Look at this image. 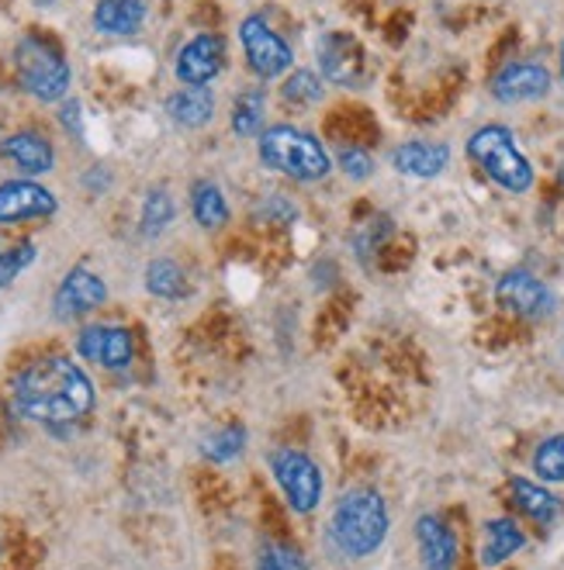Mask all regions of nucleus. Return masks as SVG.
I'll list each match as a JSON object with an SVG mask.
<instances>
[{
    "label": "nucleus",
    "instance_id": "f257e3e1",
    "mask_svg": "<svg viewBox=\"0 0 564 570\" xmlns=\"http://www.w3.org/2000/svg\"><path fill=\"white\" fill-rule=\"evenodd\" d=\"M14 409L46 425L77 422L94 409V384L70 356H46L18 374Z\"/></svg>",
    "mask_w": 564,
    "mask_h": 570
},
{
    "label": "nucleus",
    "instance_id": "f03ea898",
    "mask_svg": "<svg viewBox=\"0 0 564 570\" xmlns=\"http://www.w3.org/2000/svg\"><path fill=\"white\" fill-rule=\"evenodd\" d=\"M260 163L302 184L325 180L333 170V156L325 153V146L294 125H274L260 131Z\"/></svg>",
    "mask_w": 564,
    "mask_h": 570
},
{
    "label": "nucleus",
    "instance_id": "7ed1b4c3",
    "mask_svg": "<svg viewBox=\"0 0 564 570\" xmlns=\"http://www.w3.org/2000/svg\"><path fill=\"white\" fill-rule=\"evenodd\" d=\"M388 509L378 491H350L333 512V540L347 557H371L388 535Z\"/></svg>",
    "mask_w": 564,
    "mask_h": 570
},
{
    "label": "nucleus",
    "instance_id": "20e7f679",
    "mask_svg": "<svg viewBox=\"0 0 564 570\" xmlns=\"http://www.w3.org/2000/svg\"><path fill=\"white\" fill-rule=\"evenodd\" d=\"M468 156L482 166V174L509 194H526L534 187V163L523 156L513 131L503 125H485L468 139Z\"/></svg>",
    "mask_w": 564,
    "mask_h": 570
},
{
    "label": "nucleus",
    "instance_id": "39448f33",
    "mask_svg": "<svg viewBox=\"0 0 564 570\" xmlns=\"http://www.w3.org/2000/svg\"><path fill=\"white\" fill-rule=\"evenodd\" d=\"M14 70L21 87L39 100H59L70 90V62L39 36H25L14 46Z\"/></svg>",
    "mask_w": 564,
    "mask_h": 570
},
{
    "label": "nucleus",
    "instance_id": "423d86ee",
    "mask_svg": "<svg viewBox=\"0 0 564 570\" xmlns=\"http://www.w3.org/2000/svg\"><path fill=\"white\" fill-rule=\"evenodd\" d=\"M271 471H274V481L278 488L284 491L288 505L298 512V515H309L319 509V498H322V474L312 456L298 453V450H281L274 453L271 460Z\"/></svg>",
    "mask_w": 564,
    "mask_h": 570
},
{
    "label": "nucleus",
    "instance_id": "0eeeda50",
    "mask_svg": "<svg viewBox=\"0 0 564 570\" xmlns=\"http://www.w3.org/2000/svg\"><path fill=\"white\" fill-rule=\"evenodd\" d=\"M240 42H243L246 62L253 66V73L260 80H278V77H284L291 66H294L291 46L278 36V31L268 21L256 18V14L243 18V24H240Z\"/></svg>",
    "mask_w": 564,
    "mask_h": 570
},
{
    "label": "nucleus",
    "instance_id": "6e6552de",
    "mask_svg": "<svg viewBox=\"0 0 564 570\" xmlns=\"http://www.w3.org/2000/svg\"><path fill=\"white\" fill-rule=\"evenodd\" d=\"M319 56V77L337 87H360L368 66H363V49L347 31H325L315 46Z\"/></svg>",
    "mask_w": 564,
    "mask_h": 570
},
{
    "label": "nucleus",
    "instance_id": "1a4fd4ad",
    "mask_svg": "<svg viewBox=\"0 0 564 570\" xmlns=\"http://www.w3.org/2000/svg\"><path fill=\"white\" fill-rule=\"evenodd\" d=\"M77 350L87 363L105 366V371H125L132 356H136L132 332L121 325H87L77 335Z\"/></svg>",
    "mask_w": 564,
    "mask_h": 570
},
{
    "label": "nucleus",
    "instance_id": "9d476101",
    "mask_svg": "<svg viewBox=\"0 0 564 570\" xmlns=\"http://www.w3.org/2000/svg\"><path fill=\"white\" fill-rule=\"evenodd\" d=\"M551 90V73L547 66L534 59L506 62L499 73L492 77V97L503 105H523V100H541Z\"/></svg>",
    "mask_w": 564,
    "mask_h": 570
},
{
    "label": "nucleus",
    "instance_id": "9b49d317",
    "mask_svg": "<svg viewBox=\"0 0 564 570\" xmlns=\"http://www.w3.org/2000/svg\"><path fill=\"white\" fill-rule=\"evenodd\" d=\"M225 66V42L212 31L205 36H194L181 52H177V62H174V73L184 87H208Z\"/></svg>",
    "mask_w": 564,
    "mask_h": 570
},
{
    "label": "nucleus",
    "instance_id": "f8f14e48",
    "mask_svg": "<svg viewBox=\"0 0 564 570\" xmlns=\"http://www.w3.org/2000/svg\"><path fill=\"white\" fill-rule=\"evenodd\" d=\"M495 301H499L506 312L519 315V318H541L554 305L551 291L534 274H526V271L503 274L499 284H495Z\"/></svg>",
    "mask_w": 564,
    "mask_h": 570
},
{
    "label": "nucleus",
    "instance_id": "ddd939ff",
    "mask_svg": "<svg viewBox=\"0 0 564 570\" xmlns=\"http://www.w3.org/2000/svg\"><path fill=\"white\" fill-rule=\"evenodd\" d=\"M105 297H108L105 281L97 277V274H90V271H84V266H77V271H70V274L62 277L52 308H56L59 318H77V315H87L94 308H101Z\"/></svg>",
    "mask_w": 564,
    "mask_h": 570
},
{
    "label": "nucleus",
    "instance_id": "4468645a",
    "mask_svg": "<svg viewBox=\"0 0 564 570\" xmlns=\"http://www.w3.org/2000/svg\"><path fill=\"white\" fill-rule=\"evenodd\" d=\"M56 212V197L31 180H8L0 184V225H14L28 218H46Z\"/></svg>",
    "mask_w": 564,
    "mask_h": 570
},
{
    "label": "nucleus",
    "instance_id": "2eb2a0df",
    "mask_svg": "<svg viewBox=\"0 0 564 570\" xmlns=\"http://www.w3.org/2000/svg\"><path fill=\"white\" fill-rule=\"evenodd\" d=\"M395 170L402 177H412V180H434L447 170L450 163V149L444 142H406L398 146L395 156Z\"/></svg>",
    "mask_w": 564,
    "mask_h": 570
},
{
    "label": "nucleus",
    "instance_id": "dca6fc26",
    "mask_svg": "<svg viewBox=\"0 0 564 570\" xmlns=\"http://www.w3.org/2000/svg\"><path fill=\"white\" fill-rule=\"evenodd\" d=\"M416 540H419V557L426 570H454L457 563V540L447 529L444 519L437 515H422L416 522Z\"/></svg>",
    "mask_w": 564,
    "mask_h": 570
},
{
    "label": "nucleus",
    "instance_id": "f3484780",
    "mask_svg": "<svg viewBox=\"0 0 564 570\" xmlns=\"http://www.w3.org/2000/svg\"><path fill=\"white\" fill-rule=\"evenodd\" d=\"M0 153L25 174H49L56 163L52 142L46 136H39V131H18V136L0 142Z\"/></svg>",
    "mask_w": 564,
    "mask_h": 570
},
{
    "label": "nucleus",
    "instance_id": "a211bd4d",
    "mask_svg": "<svg viewBox=\"0 0 564 570\" xmlns=\"http://www.w3.org/2000/svg\"><path fill=\"white\" fill-rule=\"evenodd\" d=\"M146 21V0H97L94 28L105 36H136Z\"/></svg>",
    "mask_w": 564,
    "mask_h": 570
},
{
    "label": "nucleus",
    "instance_id": "6ab92c4d",
    "mask_svg": "<svg viewBox=\"0 0 564 570\" xmlns=\"http://www.w3.org/2000/svg\"><path fill=\"white\" fill-rule=\"evenodd\" d=\"M167 115L184 128H202L215 115V94L208 87H181L167 100Z\"/></svg>",
    "mask_w": 564,
    "mask_h": 570
},
{
    "label": "nucleus",
    "instance_id": "aec40b11",
    "mask_svg": "<svg viewBox=\"0 0 564 570\" xmlns=\"http://www.w3.org/2000/svg\"><path fill=\"white\" fill-rule=\"evenodd\" d=\"M526 543V535L513 519H492L485 525V543H482V567H499L513 553H519Z\"/></svg>",
    "mask_w": 564,
    "mask_h": 570
},
{
    "label": "nucleus",
    "instance_id": "412c9836",
    "mask_svg": "<svg viewBox=\"0 0 564 570\" xmlns=\"http://www.w3.org/2000/svg\"><path fill=\"white\" fill-rule=\"evenodd\" d=\"M513 501H516V509L523 515H529V519L541 522V525L554 522L557 512H561V501L544 484L526 481V478H513Z\"/></svg>",
    "mask_w": 564,
    "mask_h": 570
},
{
    "label": "nucleus",
    "instance_id": "4be33fe9",
    "mask_svg": "<svg viewBox=\"0 0 564 570\" xmlns=\"http://www.w3.org/2000/svg\"><path fill=\"white\" fill-rule=\"evenodd\" d=\"M191 212H194V222L215 232L228 222V205H225V194L218 190V184L212 180H197L191 187Z\"/></svg>",
    "mask_w": 564,
    "mask_h": 570
},
{
    "label": "nucleus",
    "instance_id": "5701e85b",
    "mask_svg": "<svg viewBox=\"0 0 564 570\" xmlns=\"http://www.w3.org/2000/svg\"><path fill=\"white\" fill-rule=\"evenodd\" d=\"M263 111H268V97L263 90H246L240 94V100L232 105V131L240 139H253L263 131Z\"/></svg>",
    "mask_w": 564,
    "mask_h": 570
},
{
    "label": "nucleus",
    "instance_id": "b1692460",
    "mask_svg": "<svg viewBox=\"0 0 564 570\" xmlns=\"http://www.w3.org/2000/svg\"><path fill=\"white\" fill-rule=\"evenodd\" d=\"M146 291L156 294V297L174 301V297L187 294V277H184V271L174 259H153L146 266Z\"/></svg>",
    "mask_w": 564,
    "mask_h": 570
},
{
    "label": "nucleus",
    "instance_id": "393cba45",
    "mask_svg": "<svg viewBox=\"0 0 564 570\" xmlns=\"http://www.w3.org/2000/svg\"><path fill=\"white\" fill-rule=\"evenodd\" d=\"M281 94H284L288 105H294V108H312V105H319V100H322V77L315 70H294L284 80Z\"/></svg>",
    "mask_w": 564,
    "mask_h": 570
},
{
    "label": "nucleus",
    "instance_id": "a878e982",
    "mask_svg": "<svg viewBox=\"0 0 564 570\" xmlns=\"http://www.w3.org/2000/svg\"><path fill=\"white\" fill-rule=\"evenodd\" d=\"M174 197L163 190V187H156V190H149L146 194V200H143V236H159L163 228H167L171 222H174Z\"/></svg>",
    "mask_w": 564,
    "mask_h": 570
},
{
    "label": "nucleus",
    "instance_id": "bb28decb",
    "mask_svg": "<svg viewBox=\"0 0 564 570\" xmlns=\"http://www.w3.org/2000/svg\"><path fill=\"white\" fill-rule=\"evenodd\" d=\"M534 471L541 481H551V484H561L564 481V432L551 435L544 440L534 453Z\"/></svg>",
    "mask_w": 564,
    "mask_h": 570
},
{
    "label": "nucleus",
    "instance_id": "cd10ccee",
    "mask_svg": "<svg viewBox=\"0 0 564 570\" xmlns=\"http://www.w3.org/2000/svg\"><path fill=\"white\" fill-rule=\"evenodd\" d=\"M243 446H246V432L240 425H228V429H218L215 435H208L202 450L208 460L225 463V460H236L243 453Z\"/></svg>",
    "mask_w": 564,
    "mask_h": 570
},
{
    "label": "nucleus",
    "instance_id": "c85d7f7f",
    "mask_svg": "<svg viewBox=\"0 0 564 570\" xmlns=\"http://www.w3.org/2000/svg\"><path fill=\"white\" fill-rule=\"evenodd\" d=\"M337 166L350 177V180H368L371 170H375V159L363 153L360 146H343L340 156H337Z\"/></svg>",
    "mask_w": 564,
    "mask_h": 570
},
{
    "label": "nucleus",
    "instance_id": "c756f323",
    "mask_svg": "<svg viewBox=\"0 0 564 570\" xmlns=\"http://www.w3.org/2000/svg\"><path fill=\"white\" fill-rule=\"evenodd\" d=\"M31 259H36V246H31V243H21V246H14L8 253H0V287H8Z\"/></svg>",
    "mask_w": 564,
    "mask_h": 570
},
{
    "label": "nucleus",
    "instance_id": "7c9ffc66",
    "mask_svg": "<svg viewBox=\"0 0 564 570\" xmlns=\"http://www.w3.org/2000/svg\"><path fill=\"white\" fill-rule=\"evenodd\" d=\"M263 205H268L263 208V218H274V222H291L298 215L288 197H271V200H263Z\"/></svg>",
    "mask_w": 564,
    "mask_h": 570
},
{
    "label": "nucleus",
    "instance_id": "2f4dec72",
    "mask_svg": "<svg viewBox=\"0 0 564 570\" xmlns=\"http://www.w3.org/2000/svg\"><path fill=\"white\" fill-rule=\"evenodd\" d=\"M260 570H302V567L284 550H268V557L260 560Z\"/></svg>",
    "mask_w": 564,
    "mask_h": 570
},
{
    "label": "nucleus",
    "instance_id": "473e14b6",
    "mask_svg": "<svg viewBox=\"0 0 564 570\" xmlns=\"http://www.w3.org/2000/svg\"><path fill=\"white\" fill-rule=\"evenodd\" d=\"M561 77H564V46H561Z\"/></svg>",
    "mask_w": 564,
    "mask_h": 570
}]
</instances>
